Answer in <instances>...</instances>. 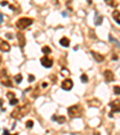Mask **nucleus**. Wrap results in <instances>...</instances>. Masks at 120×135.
Instances as JSON below:
<instances>
[{"mask_svg": "<svg viewBox=\"0 0 120 135\" xmlns=\"http://www.w3.org/2000/svg\"><path fill=\"white\" fill-rule=\"evenodd\" d=\"M0 64H1V57H0Z\"/></svg>", "mask_w": 120, "mask_h": 135, "instance_id": "nucleus-32", "label": "nucleus"}, {"mask_svg": "<svg viewBox=\"0 0 120 135\" xmlns=\"http://www.w3.org/2000/svg\"><path fill=\"white\" fill-rule=\"evenodd\" d=\"M0 49H1L3 52H8L10 49H11V46H10V44L7 42V41L0 39Z\"/></svg>", "mask_w": 120, "mask_h": 135, "instance_id": "nucleus-9", "label": "nucleus"}, {"mask_svg": "<svg viewBox=\"0 0 120 135\" xmlns=\"http://www.w3.org/2000/svg\"><path fill=\"white\" fill-rule=\"evenodd\" d=\"M109 6H113V7H115V6H118V4L119 3H116V1H113V0H107V1H106Z\"/></svg>", "mask_w": 120, "mask_h": 135, "instance_id": "nucleus-17", "label": "nucleus"}, {"mask_svg": "<svg viewBox=\"0 0 120 135\" xmlns=\"http://www.w3.org/2000/svg\"><path fill=\"white\" fill-rule=\"evenodd\" d=\"M7 98H8L10 100H11V99H13V98H15V93H12V92H8V93H7Z\"/></svg>", "mask_w": 120, "mask_h": 135, "instance_id": "nucleus-21", "label": "nucleus"}, {"mask_svg": "<svg viewBox=\"0 0 120 135\" xmlns=\"http://www.w3.org/2000/svg\"><path fill=\"white\" fill-rule=\"evenodd\" d=\"M33 126H34V122L33 121H28L26 122V128H33Z\"/></svg>", "mask_w": 120, "mask_h": 135, "instance_id": "nucleus-22", "label": "nucleus"}, {"mask_svg": "<svg viewBox=\"0 0 120 135\" xmlns=\"http://www.w3.org/2000/svg\"><path fill=\"white\" fill-rule=\"evenodd\" d=\"M1 5H3V6H5V5H7V3H6V1H3V3H1Z\"/></svg>", "mask_w": 120, "mask_h": 135, "instance_id": "nucleus-30", "label": "nucleus"}, {"mask_svg": "<svg viewBox=\"0 0 120 135\" xmlns=\"http://www.w3.org/2000/svg\"><path fill=\"white\" fill-rule=\"evenodd\" d=\"M4 135H18V134H8V131L5 130V131H4Z\"/></svg>", "mask_w": 120, "mask_h": 135, "instance_id": "nucleus-26", "label": "nucleus"}, {"mask_svg": "<svg viewBox=\"0 0 120 135\" xmlns=\"http://www.w3.org/2000/svg\"><path fill=\"white\" fill-rule=\"evenodd\" d=\"M102 23V17L101 16H98V18H97V22H96V24L98 25V24H101Z\"/></svg>", "mask_w": 120, "mask_h": 135, "instance_id": "nucleus-25", "label": "nucleus"}, {"mask_svg": "<svg viewBox=\"0 0 120 135\" xmlns=\"http://www.w3.org/2000/svg\"><path fill=\"white\" fill-rule=\"evenodd\" d=\"M31 24H33V19H31V18H26V17L19 18V19L17 20V23H16L17 28H19V29H25L26 27L31 25Z\"/></svg>", "mask_w": 120, "mask_h": 135, "instance_id": "nucleus-3", "label": "nucleus"}, {"mask_svg": "<svg viewBox=\"0 0 120 135\" xmlns=\"http://www.w3.org/2000/svg\"><path fill=\"white\" fill-rule=\"evenodd\" d=\"M81 80H82V82H88V76L83 74V75L81 76Z\"/></svg>", "mask_w": 120, "mask_h": 135, "instance_id": "nucleus-24", "label": "nucleus"}, {"mask_svg": "<svg viewBox=\"0 0 120 135\" xmlns=\"http://www.w3.org/2000/svg\"><path fill=\"white\" fill-rule=\"evenodd\" d=\"M30 111V105L29 104H25L23 106H19V107H16L12 112H11V117L13 118H22L24 117L26 113H29Z\"/></svg>", "mask_w": 120, "mask_h": 135, "instance_id": "nucleus-1", "label": "nucleus"}, {"mask_svg": "<svg viewBox=\"0 0 120 135\" xmlns=\"http://www.w3.org/2000/svg\"><path fill=\"white\" fill-rule=\"evenodd\" d=\"M42 52L45 54H49L52 52V49H51V47H48V46H45V47H42Z\"/></svg>", "mask_w": 120, "mask_h": 135, "instance_id": "nucleus-16", "label": "nucleus"}, {"mask_svg": "<svg viewBox=\"0 0 120 135\" xmlns=\"http://www.w3.org/2000/svg\"><path fill=\"white\" fill-rule=\"evenodd\" d=\"M112 16H113V18H114L115 22H116L118 24H120V11H119V10H114L113 13H112Z\"/></svg>", "mask_w": 120, "mask_h": 135, "instance_id": "nucleus-12", "label": "nucleus"}, {"mask_svg": "<svg viewBox=\"0 0 120 135\" xmlns=\"http://www.w3.org/2000/svg\"><path fill=\"white\" fill-rule=\"evenodd\" d=\"M72 87H73V82H72V80L66 78V80H64V81H63V83H61V88H63L64 90H71V89H72Z\"/></svg>", "mask_w": 120, "mask_h": 135, "instance_id": "nucleus-6", "label": "nucleus"}, {"mask_svg": "<svg viewBox=\"0 0 120 135\" xmlns=\"http://www.w3.org/2000/svg\"><path fill=\"white\" fill-rule=\"evenodd\" d=\"M89 105L93 106V107H96V106H100V105H101V101H100V100H96V99H93V100L89 101Z\"/></svg>", "mask_w": 120, "mask_h": 135, "instance_id": "nucleus-14", "label": "nucleus"}, {"mask_svg": "<svg viewBox=\"0 0 120 135\" xmlns=\"http://www.w3.org/2000/svg\"><path fill=\"white\" fill-rule=\"evenodd\" d=\"M17 104H18V99L17 98H13V99L10 100V105H17Z\"/></svg>", "mask_w": 120, "mask_h": 135, "instance_id": "nucleus-20", "label": "nucleus"}, {"mask_svg": "<svg viewBox=\"0 0 120 135\" xmlns=\"http://www.w3.org/2000/svg\"><path fill=\"white\" fill-rule=\"evenodd\" d=\"M28 81H29V82H34V81H35V76H34V75H29V76H28Z\"/></svg>", "mask_w": 120, "mask_h": 135, "instance_id": "nucleus-23", "label": "nucleus"}, {"mask_svg": "<svg viewBox=\"0 0 120 135\" xmlns=\"http://www.w3.org/2000/svg\"><path fill=\"white\" fill-rule=\"evenodd\" d=\"M113 92H114V94L120 95V86H115V87H113Z\"/></svg>", "mask_w": 120, "mask_h": 135, "instance_id": "nucleus-18", "label": "nucleus"}, {"mask_svg": "<svg viewBox=\"0 0 120 135\" xmlns=\"http://www.w3.org/2000/svg\"><path fill=\"white\" fill-rule=\"evenodd\" d=\"M52 119H53V121H58L59 123H65V121H66V118H65L64 116H59V117L53 116V117H52Z\"/></svg>", "mask_w": 120, "mask_h": 135, "instance_id": "nucleus-15", "label": "nucleus"}, {"mask_svg": "<svg viewBox=\"0 0 120 135\" xmlns=\"http://www.w3.org/2000/svg\"><path fill=\"white\" fill-rule=\"evenodd\" d=\"M103 75H105V81L106 82H112V81H114V74H113V71H111V70H106L105 72H103Z\"/></svg>", "mask_w": 120, "mask_h": 135, "instance_id": "nucleus-8", "label": "nucleus"}, {"mask_svg": "<svg viewBox=\"0 0 120 135\" xmlns=\"http://www.w3.org/2000/svg\"><path fill=\"white\" fill-rule=\"evenodd\" d=\"M41 64L45 68H51L53 65V59L48 58V57H42L41 58Z\"/></svg>", "mask_w": 120, "mask_h": 135, "instance_id": "nucleus-7", "label": "nucleus"}, {"mask_svg": "<svg viewBox=\"0 0 120 135\" xmlns=\"http://www.w3.org/2000/svg\"><path fill=\"white\" fill-rule=\"evenodd\" d=\"M67 112L71 117H78L82 115V107H81V105H72L68 107Z\"/></svg>", "mask_w": 120, "mask_h": 135, "instance_id": "nucleus-4", "label": "nucleus"}, {"mask_svg": "<svg viewBox=\"0 0 120 135\" xmlns=\"http://www.w3.org/2000/svg\"><path fill=\"white\" fill-rule=\"evenodd\" d=\"M17 37H18L19 46L24 47V46H25V36H24V34H23V33H18V34H17Z\"/></svg>", "mask_w": 120, "mask_h": 135, "instance_id": "nucleus-11", "label": "nucleus"}, {"mask_svg": "<svg viewBox=\"0 0 120 135\" xmlns=\"http://www.w3.org/2000/svg\"><path fill=\"white\" fill-rule=\"evenodd\" d=\"M1 22H3V15L0 13V23H1Z\"/></svg>", "mask_w": 120, "mask_h": 135, "instance_id": "nucleus-29", "label": "nucleus"}, {"mask_svg": "<svg viewBox=\"0 0 120 135\" xmlns=\"http://www.w3.org/2000/svg\"><path fill=\"white\" fill-rule=\"evenodd\" d=\"M0 105H3V100H0Z\"/></svg>", "mask_w": 120, "mask_h": 135, "instance_id": "nucleus-31", "label": "nucleus"}, {"mask_svg": "<svg viewBox=\"0 0 120 135\" xmlns=\"http://www.w3.org/2000/svg\"><path fill=\"white\" fill-rule=\"evenodd\" d=\"M60 45L64 46V47H68L70 46V40L67 37H61L60 39Z\"/></svg>", "mask_w": 120, "mask_h": 135, "instance_id": "nucleus-13", "label": "nucleus"}, {"mask_svg": "<svg viewBox=\"0 0 120 135\" xmlns=\"http://www.w3.org/2000/svg\"><path fill=\"white\" fill-rule=\"evenodd\" d=\"M109 106L112 109V112L109 113V117H112L114 112H120V99H115V100L111 101Z\"/></svg>", "mask_w": 120, "mask_h": 135, "instance_id": "nucleus-5", "label": "nucleus"}, {"mask_svg": "<svg viewBox=\"0 0 120 135\" xmlns=\"http://www.w3.org/2000/svg\"><path fill=\"white\" fill-rule=\"evenodd\" d=\"M6 36H7L8 39H11V37H12V34H10V33H7V34H6Z\"/></svg>", "mask_w": 120, "mask_h": 135, "instance_id": "nucleus-27", "label": "nucleus"}, {"mask_svg": "<svg viewBox=\"0 0 120 135\" xmlns=\"http://www.w3.org/2000/svg\"><path fill=\"white\" fill-rule=\"evenodd\" d=\"M118 59V56L116 54H113V60H116Z\"/></svg>", "mask_w": 120, "mask_h": 135, "instance_id": "nucleus-28", "label": "nucleus"}, {"mask_svg": "<svg viewBox=\"0 0 120 135\" xmlns=\"http://www.w3.org/2000/svg\"><path fill=\"white\" fill-rule=\"evenodd\" d=\"M0 83L6 86V87H12V81L10 80V77L7 76L6 69H3L1 72H0Z\"/></svg>", "mask_w": 120, "mask_h": 135, "instance_id": "nucleus-2", "label": "nucleus"}, {"mask_svg": "<svg viewBox=\"0 0 120 135\" xmlns=\"http://www.w3.org/2000/svg\"><path fill=\"white\" fill-rule=\"evenodd\" d=\"M15 80H16V82H18V83H21V82H22V75H21V74L16 75V76H15Z\"/></svg>", "mask_w": 120, "mask_h": 135, "instance_id": "nucleus-19", "label": "nucleus"}, {"mask_svg": "<svg viewBox=\"0 0 120 135\" xmlns=\"http://www.w3.org/2000/svg\"><path fill=\"white\" fill-rule=\"evenodd\" d=\"M91 56L94 57V59H95L96 61H98V63H101V61L105 60V57H103L102 54L97 53V52H95V51H91Z\"/></svg>", "mask_w": 120, "mask_h": 135, "instance_id": "nucleus-10", "label": "nucleus"}]
</instances>
